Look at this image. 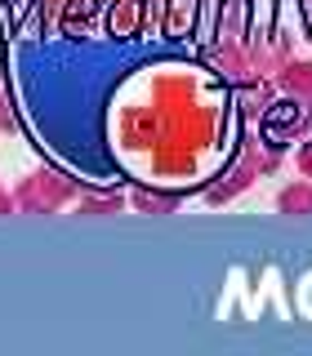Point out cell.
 I'll use <instances>...</instances> for the list:
<instances>
[{"label":"cell","mask_w":312,"mask_h":356,"mask_svg":"<svg viewBox=\"0 0 312 356\" xmlns=\"http://www.w3.org/2000/svg\"><path fill=\"white\" fill-rule=\"evenodd\" d=\"M76 196H81L76 178L54 174V170H36L14 187V209H22V214H58Z\"/></svg>","instance_id":"cell-1"},{"label":"cell","mask_w":312,"mask_h":356,"mask_svg":"<svg viewBox=\"0 0 312 356\" xmlns=\"http://www.w3.org/2000/svg\"><path fill=\"white\" fill-rule=\"evenodd\" d=\"M276 214L286 218H308L312 214V178H295L276 192Z\"/></svg>","instance_id":"cell-2"},{"label":"cell","mask_w":312,"mask_h":356,"mask_svg":"<svg viewBox=\"0 0 312 356\" xmlns=\"http://www.w3.org/2000/svg\"><path fill=\"white\" fill-rule=\"evenodd\" d=\"M281 89L299 103H312V63H281Z\"/></svg>","instance_id":"cell-3"},{"label":"cell","mask_w":312,"mask_h":356,"mask_svg":"<svg viewBox=\"0 0 312 356\" xmlns=\"http://www.w3.org/2000/svg\"><path fill=\"white\" fill-rule=\"evenodd\" d=\"M72 205H76V214H120L125 200L120 196H76Z\"/></svg>","instance_id":"cell-4"},{"label":"cell","mask_w":312,"mask_h":356,"mask_svg":"<svg viewBox=\"0 0 312 356\" xmlns=\"http://www.w3.org/2000/svg\"><path fill=\"white\" fill-rule=\"evenodd\" d=\"M134 205L148 209V214H165V209L178 205V196H152V192H134Z\"/></svg>","instance_id":"cell-5"},{"label":"cell","mask_w":312,"mask_h":356,"mask_svg":"<svg viewBox=\"0 0 312 356\" xmlns=\"http://www.w3.org/2000/svg\"><path fill=\"white\" fill-rule=\"evenodd\" d=\"M299 174L312 178V143H304V147H299Z\"/></svg>","instance_id":"cell-6"},{"label":"cell","mask_w":312,"mask_h":356,"mask_svg":"<svg viewBox=\"0 0 312 356\" xmlns=\"http://www.w3.org/2000/svg\"><path fill=\"white\" fill-rule=\"evenodd\" d=\"M0 214H14V192H5V187H0Z\"/></svg>","instance_id":"cell-7"},{"label":"cell","mask_w":312,"mask_h":356,"mask_svg":"<svg viewBox=\"0 0 312 356\" xmlns=\"http://www.w3.org/2000/svg\"><path fill=\"white\" fill-rule=\"evenodd\" d=\"M304 5H308V9H312V0H304Z\"/></svg>","instance_id":"cell-8"}]
</instances>
